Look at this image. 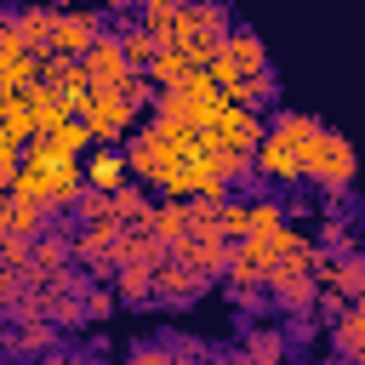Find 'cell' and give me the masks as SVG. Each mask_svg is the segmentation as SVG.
Listing matches in <instances>:
<instances>
[{
	"label": "cell",
	"mask_w": 365,
	"mask_h": 365,
	"mask_svg": "<svg viewBox=\"0 0 365 365\" xmlns=\"http://www.w3.org/2000/svg\"><path fill=\"white\" fill-rule=\"evenodd\" d=\"M297 160H302V188L314 182L319 194H348L354 188V143L336 131V125H314L302 143H297Z\"/></svg>",
	"instance_id": "6da1fadb"
},
{
	"label": "cell",
	"mask_w": 365,
	"mask_h": 365,
	"mask_svg": "<svg viewBox=\"0 0 365 365\" xmlns=\"http://www.w3.org/2000/svg\"><path fill=\"white\" fill-rule=\"evenodd\" d=\"M222 34H228V6L222 0H177V23H171V40L165 46H177L200 68L205 57H217Z\"/></svg>",
	"instance_id": "7a4b0ae2"
},
{
	"label": "cell",
	"mask_w": 365,
	"mask_h": 365,
	"mask_svg": "<svg viewBox=\"0 0 365 365\" xmlns=\"http://www.w3.org/2000/svg\"><path fill=\"white\" fill-rule=\"evenodd\" d=\"M137 103L131 97H120V91H108V86H80L74 91V120L91 131V143H125L131 131H137Z\"/></svg>",
	"instance_id": "3957f363"
},
{
	"label": "cell",
	"mask_w": 365,
	"mask_h": 365,
	"mask_svg": "<svg viewBox=\"0 0 365 365\" xmlns=\"http://www.w3.org/2000/svg\"><path fill=\"white\" fill-rule=\"evenodd\" d=\"M228 97L200 74V68H188L171 91H154V120H177V125H194V131H205L211 125V114L222 108Z\"/></svg>",
	"instance_id": "277c9868"
},
{
	"label": "cell",
	"mask_w": 365,
	"mask_h": 365,
	"mask_svg": "<svg viewBox=\"0 0 365 365\" xmlns=\"http://www.w3.org/2000/svg\"><path fill=\"white\" fill-rule=\"evenodd\" d=\"M308 257H314V240H308V245H297V251H285V257L262 274V291H268V302H274L279 314H308V308H314L319 279H314Z\"/></svg>",
	"instance_id": "5b68a950"
},
{
	"label": "cell",
	"mask_w": 365,
	"mask_h": 365,
	"mask_svg": "<svg viewBox=\"0 0 365 365\" xmlns=\"http://www.w3.org/2000/svg\"><path fill=\"white\" fill-rule=\"evenodd\" d=\"M251 177L268 182V188H302V160H297V143L274 125H262L257 148H251Z\"/></svg>",
	"instance_id": "8992f818"
},
{
	"label": "cell",
	"mask_w": 365,
	"mask_h": 365,
	"mask_svg": "<svg viewBox=\"0 0 365 365\" xmlns=\"http://www.w3.org/2000/svg\"><path fill=\"white\" fill-rule=\"evenodd\" d=\"M120 234H125L120 217H86L80 234H68V262L86 268L91 279L108 274V268H114V240H120Z\"/></svg>",
	"instance_id": "52a82bcc"
},
{
	"label": "cell",
	"mask_w": 365,
	"mask_h": 365,
	"mask_svg": "<svg viewBox=\"0 0 365 365\" xmlns=\"http://www.w3.org/2000/svg\"><path fill=\"white\" fill-rule=\"evenodd\" d=\"M200 137H205L211 148H222V154H251V148H257V137H262V114H257V108H245V103H222Z\"/></svg>",
	"instance_id": "ba28073f"
},
{
	"label": "cell",
	"mask_w": 365,
	"mask_h": 365,
	"mask_svg": "<svg viewBox=\"0 0 365 365\" xmlns=\"http://www.w3.org/2000/svg\"><path fill=\"white\" fill-rule=\"evenodd\" d=\"M97 34H103V17H97V11H86V6H68V11H51L46 51H57V57H80Z\"/></svg>",
	"instance_id": "9c48e42d"
},
{
	"label": "cell",
	"mask_w": 365,
	"mask_h": 365,
	"mask_svg": "<svg viewBox=\"0 0 365 365\" xmlns=\"http://www.w3.org/2000/svg\"><path fill=\"white\" fill-rule=\"evenodd\" d=\"M74 262H68V234L63 228H40L34 240H29V268H23V279L29 285H51V279H63Z\"/></svg>",
	"instance_id": "30bf717a"
},
{
	"label": "cell",
	"mask_w": 365,
	"mask_h": 365,
	"mask_svg": "<svg viewBox=\"0 0 365 365\" xmlns=\"http://www.w3.org/2000/svg\"><path fill=\"white\" fill-rule=\"evenodd\" d=\"M217 57L234 68V80H240V74H262V68H268V46H262V34H257V29H245V23H228V34H222Z\"/></svg>",
	"instance_id": "8fae6325"
},
{
	"label": "cell",
	"mask_w": 365,
	"mask_h": 365,
	"mask_svg": "<svg viewBox=\"0 0 365 365\" xmlns=\"http://www.w3.org/2000/svg\"><path fill=\"white\" fill-rule=\"evenodd\" d=\"M80 63H86V86H120V80L131 74V63H125V51H120L114 29H103V34L80 51Z\"/></svg>",
	"instance_id": "7c38bea8"
},
{
	"label": "cell",
	"mask_w": 365,
	"mask_h": 365,
	"mask_svg": "<svg viewBox=\"0 0 365 365\" xmlns=\"http://www.w3.org/2000/svg\"><path fill=\"white\" fill-rule=\"evenodd\" d=\"M205 274L200 268H188V262H177V257H160L154 262V297L160 302H194V297H205Z\"/></svg>",
	"instance_id": "4fadbf2b"
},
{
	"label": "cell",
	"mask_w": 365,
	"mask_h": 365,
	"mask_svg": "<svg viewBox=\"0 0 365 365\" xmlns=\"http://www.w3.org/2000/svg\"><path fill=\"white\" fill-rule=\"evenodd\" d=\"M331 342H336V359L342 365H359L365 359V297L342 302V314L331 319Z\"/></svg>",
	"instance_id": "5bb4252c"
},
{
	"label": "cell",
	"mask_w": 365,
	"mask_h": 365,
	"mask_svg": "<svg viewBox=\"0 0 365 365\" xmlns=\"http://www.w3.org/2000/svg\"><path fill=\"white\" fill-rule=\"evenodd\" d=\"M80 171H86V188H97V194H114V188H125V182H131L125 154H120L114 143H97V148H91V160H80Z\"/></svg>",
	"instance_id": "9a60e30c"
},
{
	"label": "cell",
	"mask_w": 365,
	"mask_h": 365,
	"mask_svg": "<svg viewBox=\"0 0 365 365\" xmlns=\"http://www.w3.org/2000/svg\"><path fill=\"white\" fill-rule=\"evenodd\" d=\"M23 103H29V114H34V137L40 131H57L63 120H74V103L63 97V91H51V86H23Z\"/></svg>",
	"instance_id": "2e32d148"
},
{
	"label": "cell",
	"mask_w": 365,
	"mask_h": 365,
	"mask_svg": "<svg viewBox=\"0 0 365 365\" xmlns=\"http://www.w3.org/2000/svg\"><path fill=\"white\" fill-rule=\"evenodd\" d=\"M40 228H51L46 205H34V200H17V194H0V234H11V240H34Z\"/></svg>",
	"instance_id": "e0dca14e"
},
{
	"label": "cell",
	"mask_w": 365,
	"mask_h": 365,
	"mask_svg": "<svg viewBox=\"0 0 365 365\" xmlns=\"http://www.w3.org/2000/svg\"><path fill=\"white\" fill-rule=\"evenodd\" d=\"M165 257H177V262H188V268H200V274L211 279V274L228 268V240H194V234H182Z\"/></svg>",
	"instance_id": "ac0fdd59"
},
{
	"label": "cell",
	"mask_w": 365,
	"mask_h": 365,
	"mask_svg": "<svg viewBox=\"0 0 365 365\" xmlns=\"http://www.w3.org/2000/svg\"><path fill=\"white\" fill-rule=\"evenodd\" d=\"M40 86H51V91H63V97L74 103V91L86 86V63H80V57H57V51H40Z\"/></svg>",
	"instance_id": "d6986e66"
},
{
	"label": "cell",
	"mask_w": 365,
	"mask_h": 365,
	"mask_svg": "<svg viewBox=\"0 0 365 365\" xmlns=\"http://www.w3.org/2000/svg\"><path fill=\"white\" fill-rule=\"evenodd\" d=\"M285 354H291L285 331H274V325H257V331H245L240 365H285Z\"/></svg>",
	"instance_id": "ffe728a7"
},
{
	"label": "cell",
	"mask_w": 365,
	"mask_h": 365,
	"mask_svg": "<svg viewBox=\"0 0 365 365\" xmlns=\"http://www.w3.org/2000/svg\"><path fill=\"white\" fill-rule=\"evenodd\" d=\"M143 228L171 251L177 240H182V228H188V200H165V205H148V217H143Z\"/></svg>",
	"instance_id": "44dd1931"
},
{
	"label": "cell",
	"mask_w": 365,
	"mask_h": 365,
	"mask_svg": "<svg viewBox=\"0 0 365 365\" xmlns=\"http://www.w3.org/2000/svg\"><path fill=\"white\" fill-rule=\"evenodd\" d=\"M188 68H194V63H188V57H182L177 46H160V51H154V57L143 63V80H148L154 91H171V86H177V80H182Z\"/></svg>",
	"instance_id": "7402d4cb"
},
{
	"label": "cell",
	"mask_w": 365,
	"mask_h": 365,
	"mask_svg": "<svg viewBox=\"0 0 365 365\" xmlns=\"http://www.w3.org/2000/svg\"><path fill=\"white\" fill-rule=\"evenodd\" d=\"M325 285L336 291V297H365V257L359 251H342V257H331V274H325Z\"/></svg>",
	"instance_id": "603a6c76"
},
{
	"label": "cell",
	"mask_w": 365,
	"mask_h": 365,
	"mask_svg": "<svg viewBox=\"0 0 365 365\" xmlns=\"http://www.w3.org/2000/svg\"><path fill=\"white\" fill-rule=\"evenodd\" d=\"M114 302H154V268H143V262H125V268H114Z\"/></svg>",
	"instance_id": "cb8c5ba5"
},
{
	"label": "cell",
	"mask_w": 365,
	"mask_h": 365,
	"mask_svg": "<svg viewBox=\"0 0 365 365\" xmlns=\"http://www.w3.org/2000/svg\"><path fill=\"white\" fill-rule=\"evenodd\" d=\"M279 97V80L262 68V74H240L234 86H228V103H245V108H262V103H274Z\"/></svg>",
	"instance_id": "d4e9b609"
},
{
	"label": "cell",
	"mask_w": 365,
	"mask_h": 365,
	"mask_svg": "<svg viewBox=\"0 0 365 365\" xmlns=\"http://www.w3.org/2000/svg\"><path fill=\"white\" fill-rule=\"evenodd\" d=\"M34 80H40L34 46H29V51H0V86H6V91H23V86H34Z\"/></svg>",
	"instance_id": "484cf974"
},
{
	"label": "cell",
	"mask_w": 365,
	"mask_h": 365,
	"mask_svg": "<svg viewBox=\"0 0 365 365\" xmlns=\"http://www.w3.org/2000/svg\"><path fill=\"white\" fill-rule=\"evenodd\" d=\"M51 342H57L51 319H17V331H11V354H46Z\"/></svg>",
	"instance_id": "4316f807"
},
{
	"label": "cell",
	"mask_w": 365,
	"mask_h": 365,
	"mask_svg": "<svg viewBox=\"0 0 365 365\" xmlns=\"http://www.w3.org/2000/svg\"><path fill=\"white\" fill-rule=\"evenodd\" d=\"M11 23L23 29V40L34 46V57L46 51V34H51V6H17L11 11Z\"/></svg>",
	"instance_id": "83f0119b"
},
{
	"label": "cell",
	"mask_w": 365,
	"mask_h": 365,
	"mask_svg": "<svg viewBox=\"0 0 365 365\" xmlns=\"http://www.w3.org/2000/svg\"><path fill=\"white\" fill-rule=\"evenodd\" d=\"M319 251H325V257H342V251H354V234H348V217H342V205H331V211L319 217Z\"/></svg>",
	"instance_id": "f1b7e54d"
},
{
	"label": "cell",
	"mask_w": 365,
	"mask_h": 365,
	"mask_svg": "<svg viewBox=\"0 0 365 365\" xmlns=\"http://www.w3.org/2000/svg\"><path fill=\"white\" fill-rule=\"evenodd\" d=\"M114 40H120V51H125V63H131V68H143V63H148V57L160 51V40H154V34L143 29V23H125V29L114 34Z\"/></svg>",
	"instance_id": "f546056e"
},
{
	"label": "cell",
	"mask_w": 365,
	"mask_h": 365,
	"mask_svg": "<svg viewBox=\"0 0 365 365\" xmlns=\"http://www.w3.org/2000/svg\"><path fill=\"white\" fill-rule=\"evenodd\" d=\"M46 137L57 143V154H74V160H80L86 148H97V143H91V131H86L80 120H63V125H57V131H46Z\"/></svg>",
	"instance_id": "4dcf8cb0"
},
{
	"label": "cell",
	"mask_w": 365,
	"mask_h": 365,
	"mask_svg": "<svg viewBox=\"0 0 365 365\" xmlns=\"http://www.w3.org/2000/svg\"><path fill=\"white\" fill-rule=\"evenodd\" d=\"M0 131H6V137H17V143H29V137H34V114H29L23 91H17V97H11V108L0 114Z\"/></svg>",
	"instance_id": "1f68e13d"
},
{
	"label": "cell",
	"mask_w": 365,
	"mask_h": 365,
	"mask_svg": "<svg viewBox=\"0 0 365 365\" xmlns=\"http://www.w3.org/2000/svg\"><path fill=\"white\" fill-rule=\"evenodd\" d=\"M171 23H177V0H160V6H143V29L165 46L171 40Z\"/></svg>",
	"instance_id": "d6a6232c"
},
{
	"label": "cell",
	"mask_w": 365,
	"mask_h": 365,
	"mask_svg": "<svg viewBox=\"0 0 365 365\" xmlns=\"http://www.w3.org/2000/svg\"><path fill=\"white\" fill-rule=\"evenodd\" d=\"M217 228H222V240H228V245H234V240H240V234H245V205H240V200H228V194H222V205H217Z\"/></svg>",
	"instance_id": "836d02e7"
},
{
	"label": "cell",
	"mask_w": 365,
	"mask_h": 365,
	"mask_svg": "<svg viewBox=\"0 0 365 365\" xmlns=\"http://www.w3.org/2000/svg\"><path fill=\"white\" fill-rule=\"evenodd\" d=\"M23 291H29L23 268H6V262H0V308H6V314L17 308V297H23Z\"/></svg>",
	"instance_id": "e575fe53"
},
{
	"label": "cell",
	"mask_w": 365,
	"mask_h": 365,
	"mask_svg": "<svg viewBox=\"0 0 365 365\" xmlns=\"http://www.w3.org/2000/svg\"><path fill=\"white\" fill-rule=\"evenodd\" d=\"M182 354L177 348H160V342H143V348H131L125 354V365H177Z\"/></svg>",
	"instance_id": "d590c367"
},
{
	"label": "cell",
	"mask_w": 365,
	"mask_h": 365,
	"mask_svg": "<svg viewBox=\"0 0 365 365\" xmlns=\"http://www.w3.org/2000/svg\"><path fill=\"white\" fill-rule=\"evenodd\" d=\"M0 262H6V268H29V240L0 234Z\"/></svg>",
	"instance_id": "8d00e7d4"
},
{
	"label": "cell",
	"mask_w": 365,
	"mask_h": 365,
	"mask_svg": "<svg viewBox=\"0 0 365 365\" xmlns=\"http://www.w3.org/2000/svg\"><path fill=\"white\" fill-rule=\"evenodd\" d=\"M17 148H23V143L0 131V194H6V182H11V171H17Z\"/></svg>",
	"instance_id": "74e56055"
},
{
	"label": "cell",
	"mask_w": 365,
	"mask_h": 365,
	"mask_svg": "<svg viewBox=\"0 0 365 365\" xmlns=\"http://www.w3.org/2000/svg\"><path fill=\"white\" fill-rule=\"evenodd\" d=\"M68 6H86V0H51V11H68Z\"/></svg>",
	"instance_id": "f35d334b"
},
{
	"label": "cell",
	"mask_w": 365,
	"mask_h": 365,
	"mask_svg": "<svg viewBox=\"0 0 365 365\" xmlns=\"http://www.w3.org/2000/svg\"><path fill=\"white\" fill-rule=\"evenodd\" d=\"M103 6H108V11H125V6H131V0H103Z\"/></svg>",
	"instance_id": "ab89813d"
},
{
	"label": "cell",
	"mask_w": 365,
	"mask_h": 365,
	"mask_svg": "<svg viewBox=\"0 0 365 365\" xmlns=\"http://www.w3.org/2000/svg\"><path fill=\"white\" fill-rule=\"evenodd\" d=\"M314 365H342V359H314Z\"/></svg>",
	"instance_id": "60d3db41"
}]
</instances>
